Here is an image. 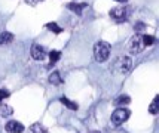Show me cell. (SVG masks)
<instances>
[{
	"mask_svg": "<svg viewBox=\"0 0 159 133\" xmlns=\"http://www.w3.org/2000/svg\"><path fill=\"white\" fill-rule=\"evenodd\" d=\"M110 55V44L107 42H98L94 46V56L98 62H104L109 59Z\"/></svg>",
	"mask_w": 159,
	"mask_h": 133,
	"instance_id": "6da1fadb",
	"label": "cell"
},
{
	"mask_svg": "<svg viewBox=\"0 0 159 133\" xmlns=\"http://www.w3.org/2000/svg\"><path fill=\"white\" fill-rule=\"evenodd\" d=\"M60 101H61V104H64V105L67 106V108H70V110H73V111H76L77 108H79L76 102H71V101H69L67 98H61Z\"/></svg>",
	"mask_w": 159,
	"mask_h": 133,
	"instance_id": "4fadbf2b",
	"label": "cell"
},
{
	"mask_svg": "<svg viewBox=\"0 0 159 133\" xmlns=\"http://www.w3.org/2000/svg\"><path fill=\"white\" fill-rule=\"evenodd\" d=\"M110 16L118 22H122L126 19L128 16V9L126 7H122V6H118V7H113L110 10Z\"/></svg>",
	"mask_w": 159,
	"mask_h": 133,
	"instance_id": "5b68a950",
	"label": "cell"
},
{
	"mask_svg": "<svg viewBox=\"0 0 159 133\" xmlns=\"http://www.w3.org/2000/svg\"><path fill=\"white\" fill-rule=\"evenodd\" d=\"M28 133H46V129L43 126H40L39 123H36V124H33L28 129Z\"/></svg>",
	"mask_w": 159,
	"mask_h": 133,
	"instance_id": "7c38bea8",
	"label": "cell"
},
{
	"mask_svg": "<svg viewBox=\"0 0 159 133\" xmlns=\"http://www.w3.org/2000/svg\"><path fill=\"white\" fill-rule=\"evenodd\" d=\"M158 110H159V108H158V96H155V99H153V101H152V104H150L149 112L155 115V114H158Z\"/></svg>",
	"mask_w": 159,
	"mask_h": 133,
	"instance_id": "2e32d148",
	"label": "cell"
},
{
	"mask_svg": "<svg viewBox=\"0 0 159 133\" xmlns=\"http://www.w3.org/2000/svg\"><path fill=\"white\" fill-rule=\"evenodd\" d=\"M60 56H61V53H60L58 50H51V52H49V62H51V64L58 62Z\"/></svg>",
	"mask_w": 159,
	"mask_h": 133,
	"instance_id": "5bb4252c",
	"label": "cell"
},
{
	"mask_svg": "<svg viewBox=\"0 0 159 133\" xmlns=\"http://www.w3.org/2000/svg\"><path fill=\"white\" fill-rule=\"evenodd\" d=\"M129 115H131L129 110H126V108H118L111 114V123L115 126H120V124H124L125 121L129 118Z\"/></svg>",
	"mask_w": 159,
	"mask_h": 133,
	"instance_id": "7a4b0ae2",
	"label": "cell"
},
{
	"mask_svg": "<svg viewBox=\"0 0 159 133\" xmlns=\"http://www.w3.org/2000/svg\"><path fill=\"white\" fill-rule=\"evenodd\" d=\"M31 56L36 61H42L46 56V50H45V48H42L39 44H33L31 46Z\"/></svg>",
	"mask_w": 159,
	"mask_h": 133,
	"instance_id": "52a82bcc",
	"label": "cell"
},
{
	"mask_svg": "<svg viewBox=\"0 0 159 133\" xmlns=\"http://www.w3.org/2000/svg\"><path fill=\"white\" fill-rule=\"evenodd\" d=\"M6 132L7 133H22L24 132V126L21 124L20 121L11 120L6 123Z\"/></svg>",
	"mask_w": 159,
	"mask_h": 133,
	"instance_id": "8992f818",
	"label": "cell"
},
{
	"mask_svg": "<svg viewBox=\"0 0 159 133\" xmlns=\"http://www.w3.org/2000/svg\"><path fill=\"white\" fill-rule=\"evenodd\" d=\"M143 37V43H144V46H150V44H153L155 43V37L150 34H144L141 35Z\"/></svg>",
	"mask_w": 159,
	"mask_h": 133,
	"instance_id": "e0dca14e",
	"label": "cell"
},
{
	"mask_svg": "<svg viewBox=\"0 0 159 133\" xmlns=\"http://www.w3.org/2000/svg\"><path fill=\"white\" fill-rule=\"evenodd\" d=\"M67 7H69L71 12L80 15V14H82V10H83V7H86V3H82V5H79V3H69V5H67Z\"/></svg>",
	"mask_w": 159,
	"mask_h": 133,
	"instance_id": "ba28073f",
	"label": "cell"
},
{
	"mask_svg": "<svg viewBox=\"0 0 159 133\" xmlns=\"http://www.w3.org/2000/svg\"><path fill=\"white\" fill-rule=\"evenodd\" d=\"M115 68L119 73H128L131 70V58L129 56H124V58H118V61L115 62Z\"/></svg>",
	"mask_w": 159,
	"mask_h": 133,
	"instance_id": "3957f363",
	"label": "cell"
},
{
	"mask_svg": "<svg viewBox=\"0 0 159 133\" xmlns=\"http://www.w3.org/2000/svg\"><path fill=\"white\" fill-rule=\"evenodd\" d=\"M89 133H100V132H97V130H91Z\"/></svg>",
	"mask_w": 159,
	"mask_h": 133,
	"instance_id": "44dd1931",
	"label": "cell"
},
{
	"mask_svg": "<svg viewBox=\"0 0 159 133\" xmlns=\"http://www.w3.org/2000/svg\"><path fill=\"white\" fill-rule=\"evenodd\" d=\"M134 30H137V31H141V30H144V24H143V22H137V24L134 25Z\"/></svg>",
	"mask_w": 159,
	"mask_h": 133,
	"instance_id": "d6986e66",
	"label": "cell"
},
{
	"mask_svg": "<svg viewBox=\"0 0 159 133\" xmlns=\"http://www.w3.org/2000/svg\"><path fill=\"white\" fill-rule=\"evenodd\" d=\"M12 40H14V35L11 34V33H7V31H5V33H2V34H0V44L11 43Z\"/></svg>",
	"mask_w": 159,
	"mask_h": 133,
	"instance_id": "8fae6325",
	"label": "cell"
},
{
	"mask_svg": "<svg viewBox=\"0 0 159 133\" xmlns=\"http://www.w3.org/2000/svg\"><path fill=\"white\" fill-rule=\"evenodd\" d=\"M0 114L2 115H11L12 114V108L9 105H2L0 104Z\"/></svg>",
	"mask_w": 159,
	"mask_h": 133,
	"instance_id": "ac0fdd59",
	"label": "cell"
},
{
	"mask_svg": "<svg viewBox=\"0 0 159 133\" xmlns=\"http://www.w3.org/2000/svg\"><path fill=\"white\" fill-rule=\"evenodd\" d=\"M144 43H143V37L141 35H134L131 39V42H129V50H131V53H140L141 50L144 49Z\"/></svg>",
	"mask_w": 159,
	"mask_h": 133,
	"instance_id": "277c9868",
	"label": "cell"
},
{
	"mask_svg": "<svg viewBox=\"0 0 159 133\" xmlns=\"http://www.w3.org/2000/svg\"><path fill=\"white\" fill-rule=\"evenodd\" d=\"M129 102H131V98H129L128 95H120V96H119V98L116 99V101H115V104H116V105H118V106L128 105Z\"/></svg>",
	"mask_w": 159,
	"mask_h": 133,
	"instance_id": "30bf717a",
	"label": "cell"
},
{
	"mask_svg": "<svg viewBox=\"0 0 159 133\" xmlns=\"http://www.w3.org/2000/svg\"><path fill=\"white\" fill-rule=\"evenodd\" d=\"M46 28L51 30V31H54V33H57V34H60L62 31V28L60 27V25H57L55 22H49V24H46Z\"/></svg>",
	"mask_w": 159,
	"mask_h": 133,
	"instance_id": "9a60e30c",
	"label": "cell"
},
{
	"mask_svg": "<svg viewBox=\"0 0 159 133\" xmlns=\"http://www.w3.org/2000/svg\"><path fill=\"white\" fill-rule=\"evenodd\" d=\"M115 2H118V3H126L128 0H115Z\"/></svg>",
	"mask_w": 159,
	"mask_h": 133,
	"instance_id": "ffe728a7",
	"label": "cell"
},
{
	"mask_svg": "<svg viewBox=\"0 0 159 133\" xmlns=\"http://www.w3.org/2000/svg\"><path fill=\"white\" fill-rule=\"evenodd\" d=\"M49 81L54 84V86H60L62 83V78L60 77V73L58 71H52V74L49 76Z\"/></svg>",
	"mask_w": 159,
	"mask_h": 133,
	"instance_id": "9c48e42d",
	"label": "cell"
}]
</instances>
